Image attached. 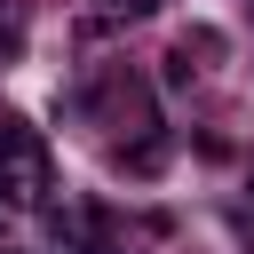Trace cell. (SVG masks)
Segmentation results:
<instances>
[{
  "mask_svg": "<svg viewBox=\"0 0 254 254\" xmlns=\"http://www.w3.org/2000/svg\"><path fill=\"white\" fill-rule=\"evenodd\" d=\"M48 190V151H40V135L24 127V119H0V198H40Z\"/></svg>",
  "mask_w": 254,
  "mask_h": 254,
  "instance_id": "obj_1",
  "label": "cell"
}]
</instances>
